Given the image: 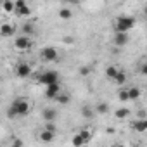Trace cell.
<instances>
[{
  "instance_id": "cell-3",
  "label": "cell",
  "mask_w": 147,
  "mask_h": 147,
  "mask_svg": "<svg viewBox=\"0 0 147 147\" xmlns=\"http://www.w3.org/2000/svg\"><path fill=\"white\" fill-rule=\"evenodd\" d=\"M11 107L16 111L18 116H28V114H30V102H28L26 99H23V97L16 99V100L11 104Z\"/></svg>"
},
{
  "instance_id": "cell-30",
  "label": "cell",
  "mask_w": 147,
  "mask_h": 147,
  "mask_svg": "<svg viewBox=\"0 0 147 147\" xmlns=\"http://www.w3.org/2000/svg\"><path fill=\"white\" fill-rule=\"evenodd\" d=\"M62 42L66 43V45H73V43H75V38H73V36H62Z\"/></svg>"
},
{
  "instance_id": "cell-24",
  "label": "cell",
  "mask_w": 147,
  "mask_h": 147,
  "mask_svg": "<svg viewBox=\"0 0 147 147\" xmlns=\"http://www.w3.org/2000/svg\"><path fill=\"white\" fill-rule=\"evenodd\" d=\"M16 14H18V16H21V18H28V16L31 14V7H30V5H26V7H23V9L16 11Z\"/></svg>"
},
{
  "instance_id": "cell-32",
  "label": "cell",
  "mask_w": 147,
  "mask_h": 147,
  "mask_svg": "<svg viewBox=\"0 0 147 147\" xmlns=\"http://www.w3.org/2000/svg\"><path fill=\"white\" fill-rule=\"evenodd\" d=\"M140 73H142V75H145V73H147V66H145V64L140 66Z\"/></svg>"
},
{
  "instance_id": "cell-11",
  "label": "cell",
  "mask_w": 147,
  "mask_h": 147,
  "mask_svg": "<svg viewBox=\"0 0 147 147\" xmlns=\"http://www.w3.org/2000/svg\"><path fill=\"white\" fill-rule=\"evenodd\" d=\"M128 33H116L114 35V45H118V47H125L126 43H128Z\"/></svg>"
},
{
  "instance_id": "cell-13",
  "label": "cell",
  "mask_w": 147,
  "mask_h": 147,
  "mask_svg": "<svg viewBox=\"0 0 147 147\" xmlns=\"http://www.w3.org/2000/svg\"><path fill=\"white\" fill-rule=\"evenodd\" d=\"M21 31H23L21 35H24V36H30V38H31V35L35 33V24H33V23H26V24H23V26H21Z\"/></svg>"
},
{
  "instance_id": "cell-14",
  "label": "cell",
  "mask_w": 147,
  "mask_h": 147,
  "mask_svg": "<svg viewBox=\"0 0 147 147\" xmlns=\"http://www.w3.org/2000/svg\"><path fill=\"white\" fill-rule=\"evenodd\" d=\"M118 71H119V67L118 66H107L106 67V78H109V80H114V76L118 75Z\"/></svg>"
},
{
  "instance_id": "cell-23",
  "label": "cell",
  "mask_w": 147,
  "mask_h": 147,
  "mask_svg": "<svg viewBox=\"0 0 147 147\" xmlns=\"http://www.w3.org/2000/svg\"><path fill=\"white\" fill-rule=\"evenodd\" d=\"M78 135L83 138V142H85V144H87V142H90V138H92V131H90V130H80V131H78Z\"/></svg>"
},
{
  "instance_id": "cell-9",
  "label": "cell",
  "mask_w": 147,
  "mask_h": 147,
  "mask_svg": "<svg viewBox=\"0 0 147 147\" xmlns=\"http://www.w3.org/2000/svg\"><path fill=\"white\" fill-rule=\"evenodd\" d=\"M59 94H61V87H59V83L49 85V87L45 88V97H47V99H55Z\"/></svg>"
},
{
  "instance_id": "cell-5",
  "label": "cell",
  "mask_w": 147,
  "mask_h": 147,
  "mask_svg": "<svg viewBox=\"0 0 147 147\" xmlns=\"http://www.w3.org/2000/svg\"><path fill=\"white\" fill-rule=\"evenodd\" d=\"M14 47H16V50L24 52V50H28V49L31 47V38H30V36H24V35H19V36L14 40Z\"/></svg>"
},
{
  "instance_id": "cell-26",
  "label": "cell",
  "mask_w": 147,
  "mask_h": 147,
  "mask_svg": "<svg viewBox=\"0 0 147 147\" xmlns=\"http://www.w3.org/2000/svg\"><path fill=\"white\" fill-rule=\"evenodd\" d=\"M118 99H119L121 102H126V100H128V92H126V90H119V92H118Z\"/></svg>"
},
{
  "instance_id": "cell-19",
  "label": "cell",
  "mask_w": 147,
  "mask_h": 147,
  "mask_svg": "<svg viewBox=\"0 0 147 147\" xmlns=\"http://www.w3.org/2000/svg\"><path fill=\"white\" fill-rule=\"evenodd\" d=\"M82 116L87 118V119H92V118L95 116V113H94V109H92L90 106H83V109H82Z\"/></svg>"
},
{
  "instance_id": "cell-33",
  "label": "cell",
  "mask_w": 147,
  "mask_h": 147,
  "mask_svg": "<svg viewBox=\"0 0 147 147\" xmlns=\"http://www.w3.org/2000/svg\"><path fill=\"white\" fill-rule=\"evenodd\" d=\"M114 147H125V145H123V144H116Z\"/></svg>"
},
{
  "instance_id": "cell-10",
  "label": "cell",
  "mask_w": 147,
  "mask_h": 147,
  "mask_svg": "<svg viewBox=\"0 0 147 147\" xmlns=\"http://www.w3.org/2000/svg\"><path fill=\"white\" fill-rule=\"evenodd\" d=\"M38 138H40V142H43V144H50V142H54V138H55V133H52V131H47V130H42V131L38 133Z\"/></svg>"
},
{
  "instance_id": "cell-28",
  "label": "cell",
  "mask_w": 147,
  "mask_h": 147,
  "mask_svg": "<svg viewBox=\"0 0 147 147\" xmlns=\"http://www.w3.org/2000/svg\"><path fill=\"white\" fill-rule=\"evenodd\" d=\"M90 71H92V69H90L88 66H82V67H80V75H82V76H88Z\"/></svg>"
},
{
  "instance_id": "cell-12",
  "label": "cell",
  "mask_w": 147,
  "mask_h": 147,
  "mask_svg": "<svg viewBox=\"0 0 147 147\" xmlns=\"http://www.w3.org/2000/svg\"><path fill=\"white\" fill-rule=\"evenodd\" d=\"M133 128H135L138 133L147 131V119H133Z\"/></svg>"
},
{
  "instance_id": "cell-25",
  "label": "cell",
  "mask_w": 147,
  "mask_h": 147,
  "mask_svg": "<svg viewBox=\"0 0 147 147\" xmlns=\"http://www.w3.org/2000/svg\"><path fill=\"white\" fill-rule=\"evenodd\" d=\"M85 145V142H83V138L76 133L75 137H73V147H83Z\"/></svg>"
},
{
  "instance_id": "cell-31",
  "label": "cell",
  "mask_w": 147,
  "mask_h": 147,
  "mask_svg": "<svg viewBox=\"0 0 147 147\" xmlns=\"http://www.w3.org/2000/svg\"><path fill=\"white\" fill-rule=\"evenodd\" d=\"M138 119H147V118H145V111H144V109H140V111H138Z\"/></svg>"
},
{
  "instance_id": "cell-17",
  "label": "cell",
  "mask_w": 147,
  "mask_h": 147,
  "mask_svg": "<svg viewBox=\"0 0 147 147\" xmlns=\"http://www.w3.org/2000/svg\"><path fill=\"white\" fill-rule=\"evenodd\" d=\"M126 92H128V100H130V99H131V100H137V99L140 97V88H138V87H131V88H128Z\"/></svg>"
},
{
  "instance_id": "cell-20",
  "label": "cell",
  "mask_w": 147,
  "mask_h": 147,
  "mask_svg": "<svg viewBox=\"0 0 147 147\" xmlns=\"http://www.w3.org/2000/svg\"><path fill=\"white\" fill-rule=\"evenodd\" d=\"M73 16V11L71 9H67V7H61L59 9V18L61 19H69Z\"/></svg>"
},
{
  "instance_id": "cell-8",
  "label": "cell",
  "mask_w": 147,
  "mask_h": 147,
  "mask_svg": "<svg viewBox=\"0 0 147 147\" xmlns=\"http://www.w3.org/2000/svg\"><path fill=\"white\" fill-rule=\"evenodd\" d=\"M42 118H43L45 123H54V121L57 119V111H55L54 107H45V109L42 111Z\"/></svg>"
},
{
  "instance_id": "cell-6",
  "label": "cell",
  "mask_w": 147,
  "mask_h": 147,
  "mask_svg": "<svg viewBox=\"0 0 147 147\" xmlns=\"http://www.w3.org/2000/svg\"><path fill=\"white\" fill-rule=\"evenodd\" d=\"M31 73H33V69L28 62H19L16 66V76H19V78H28V76H31Z\"/></svg>"
},
{
  "instance_id": "cell-16",
  "label": "cell",
  "mask_w": 147,
  "mask_h": 147,
  "mask_svg": "<svg viewBox=\"0 0 147 147\" xmlns=\"http://www.w3.org/2000/svg\"><path fill=\"white\" fill-rule=\"evenodd\" d=\"M2 11L5 14H12L14 12V2H12V0H4V2H2Z\"/></svg>"
},
{
  "instance_id": "cell-22",
  "label": "cell",
  "mask_w": 147,
  "mask_h": 147,
  "mask_svg": "<svg viewBox=\"0 0 147 147\" xmlns=\"http://www.w3.org/2000/svg\"><path fill=\"white\" fill-rule=\"evenodd\" d=\"M128 114H130V109H126V107H121V109H118V111L114 113V116H116L118 119H125Z\"/></svg>"
},
{
  "instance_id": "cell-4",
  "label": "cell",
  "mask_w": 147,
  "mask_h": 147,
  "mask_svg": "<svg viewBox=\"0 0 147 147\" xmlns=\"http://www.w3.org/2000/svg\"><path fill=\"white\" fill-rule=\"evenodd\" d=\"M57 55H59V52H57V49H54V47H43V49L40 50V59H42L43 62H54V61L57 59Z\"/></svg>"
},
{
  "instance_id": "cell-29",
  "label": "cell",
  "mask_w": 147,
  "mask_h": 147,
  "mask_svg": "<svg viewBox=\"0 0 147 147\" xmlns=\"http://www.w3.org/2000/svg\"><path fill=\"white\" fill-rule=\"evenodd\" d=\"M43 130H47V131H52V133H55V125H54V123H45Z\"/></svg>"
},
{
  "instance_id": "cell-27",
  "label": "cell",
  "mask_w": 147,
  "mask_h": 147,
  "mask_svg": "<svg viewBox=\"0 0 147 147\" xmlns=\"http://www.w3.org/2000/svg\"><path fill=\"white\" fill-rule=\"evenodd\" d=\"M11 147H24V144H23V140H21V138L14 137V138H12V144H11Z\"/></svg>"
},
{
  "instance_id": "cell-1",
  "label": "cell",
  "mask_w": 147,
  "mask_h": 147,
  "mask_svg": "<svg viewBox=\"0 0 147 147\" xmlns=\"http://www.w3.org/2000/svg\"><path fill=\"white\" fill-rule=\"evenodd\" d=\"M133 26H135V18H131V16H119L116 19L114 30H116V33H128Z\"/></svg>"
},
{
  "instance_id": "cell-2",
  "label": "cell",
  "mask_w": 147,
  "mask_h": 147,
  "mask_svg": "<svg viewBox=\"0 0 147 147\" xmlns=\"http://www.w3.org/2000/svg\"><path fill=\"white\" fill-rule=\"evenodd\" d=\"M36 80H38V83H40V85H45V87H49V85L59 83V73H57V71H52V69H49V71L42 73V75H40Z\"/></svg>"
},
{
  "instance_id": "cell-21",
  "label": "cell",
  "mask_w": 147,
  "mask_h": 147,
  "mask_svg": "<svg viewBox=\"0 0 147 147\" xmlns=\"http://www.w3.org/2000/svg\"><path fill=\"white\" fill-rule=\"evenodd\" d=\"M55 100H57V102H59L61 106H66V104H69V95H67V94H62V92H61V94H59V95L55 97Z\"/></svg>"
},
{
  "instance_id": "cell-18",
  "label": "cell",
  "mask_w": 147,
  "mask_h": 147,
  "mask_svg": "<svg viewBox=\"0 0 147 147\" xmlns=\"http://www.w3.org/2000/svg\"><path fill=\"white\" fill-rule=\"evenodd\" d=\"M113 82H116L118 85H125V83H126V73L119 69V71H118V75L114 76V80H113Z\"/></svg>"
},
{
  "instance_id": "cell-15",
  "label": "cell",
  "mask_w": 147,
  "mask_h": 147,
  "mask_svg": "<svg viewBox=\"0 0 147 147\" xmlns=\"http://www.w3.org/2000/svg\"><path fill=\"white\" fill-rule=\"evenodd\" d=\"M107 111H109V104L107 102H99L94 107V113H97V114H106Z\"/></svg>"
},
{
  "instance_id": "cell-7",
  "label": "cell",
  "mask_w": 147,
  "mask_h": 147,
  "mask_svg": "<svg viewBox=\"0 0 147 147\" xmlns=\"http://www.w3.org/2000/svg\"><path fill=\"white\" fill-rule=\"evenodd\" d=\"M14 33H16V26L12 23H4L0 26V36L9 38V36H14Z\"/></svg>"
}]
</instances>
